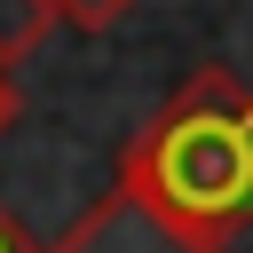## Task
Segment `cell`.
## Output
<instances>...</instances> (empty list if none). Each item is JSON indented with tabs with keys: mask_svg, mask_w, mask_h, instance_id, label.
<instances>
[{
	"mask_svg": "<svg viewBox=\"0 0 253 253\" xmlns=\"http://www.w3.org/2000/svg\"><path fill=\"white\" fill-rule=\"evenodd\" d=\"M126 8L134 0H55V16L71 32H111V24H126Z\"/></svg>",
	"mask_w": 253,
	"mask_h": 253,
	"instance_id": "4",
	"label": "cell"
},
{
	"mask_svg": "<svg viewBox=\"0 0 253 253\" xmlns=\"http://www.w3.org/2000/svg\"><path fill=\"white\" fill-rule=\"evenodd\" d=\"M0 253H47V245H32V229H24V221L0 206Z\"/></svg>",
	"mask_w": 253,
	"mask_h": 253,
	"instance_id": "5",
	"label": "cell"
},
{
	"mask_svg": "<svg viewBox=\"0 0 253 253\" xmlns=\"http://www.w3.org/2000/svg\"><path fill=\"white\" fill-rule=\"evenodd\" d=\"M119 182L229 245L253 221V87L221 63H198L158 119L119 150Z\"/></svg>",
	"mask_w": 253,
	"mask_h": 253,
	"instance_id": "1",
	"label": "cell"
},
{
	"mask_svg": "<svg viewBox=\"0 0 253 253\" xmlns=\"http://www.w3.org/2000/svg\"><path fill=\"white\" fill-rule=\"evenodd\" d=\"M55 24H63L55 0H0V63H24Z\"/></svg>",
	"mask_w": 253,
	"mask_h": 253,
	"instance_id": "3",
	"label": "cell"
},
{
	"mask_svg": "<svg viewBox=\"0 0 253 253\" xmlns=\"http://www.w3.org/2000/svg\"><path fill=\"white\" fill-rule=\"evenodd\" d=\"M47 253H221V245L190 229L182 213H166L158 198H142L134 182H111Z\"/></svg>",
	"mask_w": 253,
	"mask_h": 253,
	"instance_id": "2",
	"label": "cell"
},
{
	"mask_svg": "<svg viewBox=\"0 0 253 253\" xmlns=\"http://www.w3.org/2000/svg\"><path fill=\"white\" fill-rule=\"evenodd\" d=\"M16 111H24V95H16V79H8V63H0V134L16 126Z\"/></svg>",
	"mask_w": 253,
	"mask_h": 253,
	"instance_id": "6",
	"label": "cell"
}]
</instances>
